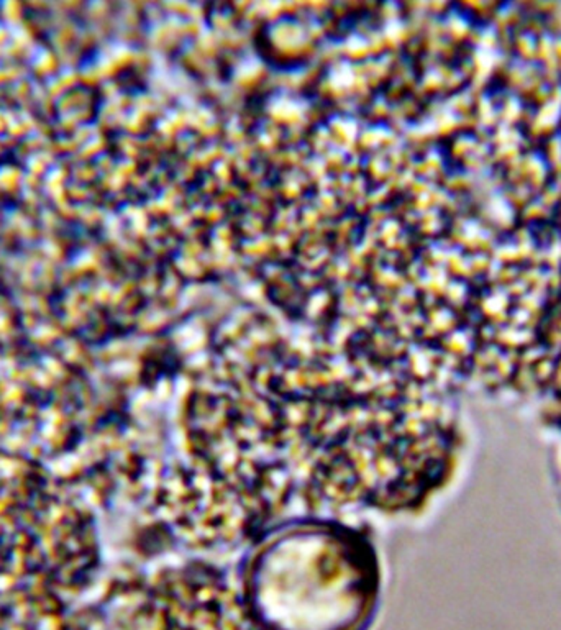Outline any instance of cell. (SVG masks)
I'll return each mask as SVG.
<instances>
[{
	"mask_svg": "<svg viewBox=\"0 0 561 630\" xmlns=\"http://www.w3.org/2000/svg\"><path fill=\"white\" fill-rule=\"evenodd\" d=\"M373 560L332 529L289 532L253 558L246 595L263 630H360L374 602Z\"/></svg>",
	"mask_w": 561,
	"mask_h": 630,
	"instance_id": "6da1fadb",
	"label": "cell"
}]
</instances>
